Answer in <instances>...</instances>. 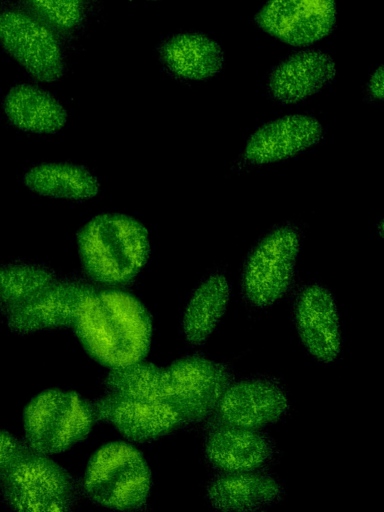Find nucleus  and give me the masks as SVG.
Returning <instances> with one entry per match:
<instances>
[{
    "label": "nucleus",
    "mask_w": 384,
    "mask_h": 512,
    "mask_svg": "<svg viewBox=\"0 0 384 512\" xmlns=\"http://www.w3.org/2000/svg\"><path fill=\"white\" fill-rule=\"evenodd\" d=\"M94 290L79 279L56 278L27 301L3 311L5 324L20 335L73 328L85 298Z\"/></svg>",
    "instance_id": "obj_9"
},
{
    "label": "nucleus",
    "mask_w": 384,
    "mask_h": 512,
    "mask_svg": "<svg viewBox=\"0 0 384 512\" xmlns=\"http://www.w3.org/2000/svg\"><path fill=\"white\" fill-rule=\"evenodd\" d=\"M27 449L28 446L24 440L0 427V474Z\"/></svg>",
    "instance_id": "obj_24"
},
{
    "label": "nucleus",
    "mask_w": 384,
    "mask_h": 512,
    "mask_svg": "<svg viewBox=\"0 0 384 512\" xmlns=\"http://www.w3.org/2000/svg\"><path fill=\"white\" fill-rule=\"evenodd\" d=\"M73 329L87 354L110 370L145 359L153 321L136 297L109 288L94 290L85 298Z\"/></svg>",
    "instance_id": "obj_2"
},
{
    "label": "nucleus",
    "mask_w": 384,
    "mask_h": 512,
    "mask_svg": "<svg viewBox=\"0 0 384 512\" xmlns=\"http://www.w3.org/2000/svg\"><path fill=\"white\" fill-rule=\"evenodd\" d=\"M231 383L229 368L198 355L185 356L164 368L142 360L110 369L104 378L106 392L166 403L183 424L211 415Z\"/></svg>",
    "instance_id": "obj_1"
},
{
    "label": "nucleus",
    "mask_w": 384,
    "mask_h": 512,
    "mask_svg": "<svg viewBox=\"0 0 384 512\" xmlns=\"http://www.w3.org/2000/svg\"><path fill=\"white\" fill-rule=\"evenodd\" d=\"M74 476L51 456L28 449L0 474L4 504L20 512H63L79 501Z\"/></svg>",
    "instance_id": "obj_5"
},
{
    "label": "nucleus",
    "mask_w": 384,
    "mask_h": 512,
    "mask_svg": "<svg viewBox=\"0 0 384 512\" xmlns=\"http://www.w3.org/2000/svg\"><path fill=\"white\" fill-rule=\"evenodd\" d=\"M4 115L15 129L38 135L54 134L67 123L68 113L50 92L32 84H17L2 102Z\"/></svg>",
    "instance_id": "obj_18"
},
{
    "label": "nucleus",
    "mask_w": 384,
    "mask_h": 512,
    "mask_svg": "<svg viewBox=\"0 0 384 512\" xmlns=\"http://www.w3.org/2000/svg\"><path fill=\"white\" fill-rule=\"evenodd\" d=\"M48 266L28 261L0 263V310L17 306L50 285L56 279Z\"/></svg>",
    "instance_id": "obj_22"
},
{
    "label": "nucleus",
    "mask_w": 384,
    "mask_h": 512,
    "mask_svg": "<svg viewBox=\"0 0 384 512\" xmlns=\"http://www.w3.org/2000/svg\"><path fill=\"white\" fill-rule=\"evenodd\" d=\"M158 54L165 68L177 78L206 80L225 64V52L218 42L199 32H183L164 40Z\"/></svg>",
    "instance_id": "obj_19"
},
{
    "label": "nucleus",
    "mask_w": 384,
    "mask_h": 512,
    "mask_svg": "<svg viewBox=\"0 0 384 512\" xmlns=\"http://www.w3.org/2000/svg\"><path fill=\"white\" fill-rule=\"evenodd\" d=\"M152 487L150 467L133 445L124 441L103 444L89 458L81 483L93 503L121 511L143 508Z\"/></svg>",
    "instance_id": "obj_4"
},
{
    "label": "nucleus",
    "mask_w": 384,
    "mask_h": 512,
    "mask_svg": "<svg viewBox=\"0 0 384 512\" xmlns=\"http://www.w3.org/2000/svg\"><path fill=\"white\" fill-rule=\"evenodd\" d=\"M336 22L335 0H268L255 15L260 29L293 47L322 40Z\"/></svg>",
    "instance_id": "obj_10"
},
{
    "label": "nucleus",
    "mask_w": 384,
    "mask_h": 512,
    "mask_svg": "<svg viewBox=\"0 0 384 512\" xmlns=\"http://www.w3.org/2000/svg\"><path fill=\"white\" fill-rule=\"evenodd\" d=\"M0 44L35 80L58 81L64 61L57 38L41 21L22 11L0 13Z\"/></svg>",
    "instance_id": "obj_8"
},
{
    "label": "nucleus",
    "mask_w": 384,
    "mask_h": 512,
    "mask_svg": "<svg viewBox=\"0 0 384 512\" xmlns=\"http://www.w3.org/2000/svg\"><path fill=\"white\" fill-rule=\"evenodd\" d=\"M210 504L221 511L250 512L265 510L280 502L284 490L273 477L251 471L225 472L208 485Z\"/></svg>",
    "instance_id": "obj_17"
},
{
    "label": "nucleus",
    "mask_w": 384,
    "mask_h": 512,
    "mask_svg": "<svg viewBox=\"0 0 384 512\" xmlns=\"http://www.w3.org/2000/svg\"><path fill=\"white\" fill-rule=\"evenodd\" d=\"M33 7L53 26L72 29L84 17L83 0H29Z\"/></svg>",
    "instance_id": "obj_23"
},
{
    "label": "nucleus",
    "mask_w": 384,
    "mask_h": 512,
    "mask_svg": "<svg viewBox=\"0 0 384 512\" xmlns=\"http://www.w3.org/2000/svg\"><path fill=\"white\" fill-rule=\"evenodd\" d=\"M302 230L294 222L269 229L248 252L241 271L245 299L267 307L282 298L293 284Z\"/></svg>",
    "instance_id": "obj_7"
},
{
    "label": "nucleus",
    "mask_w": 384,
    "mask_h": 512,
    "mask_svg": "<svg viewBox=\"0 0 384 512\" xmlns=\"http://www.w3.org/2000/svg\"><path fill=\"white\" fill-rule=\"evenodd\" d=\"M336 73V64L326 52L300 50L270 69L267 93L276 102L295 104L329 86Z\"/></svg>",
    "instance_id": "obj_14"
},
{
    "label": "nucleus",
    "mask_w": 384,
    "mask_h": 512,
    "mask_svg": "<svg viewBox=\"0 0 384 512\" xmlns=\"http://www.w3.org/2000/svg\"><path fill=\"white\" fill-rule=\"evenodd\" d=\"M96 420L117 430L127 440H156L183 424L170 405L107 392L93 402Z\"/></svg>",
    "instance_id": "obj_11"
},
{
    "label": "nucleus",
    "mask_w": 384,
    "mask_h": 512,
    "mask_svg": "<svg viewBox=\"0 0 384 512\" xmlns=\"http://www.w3.org/2000/svg\"><path fill=\"white\" fill-rule=\"evenodd\" d=\"M275 444L258 429L223 424L208 434L204 454L213 467L224 472L251 471L269 462Z\"/></svg>",
    "instance_id": "obj_16"
},
{
    "label": "nucleus",
    "mask_w": 384,
    "mask_h": 512,
    "mask_svg": "<svg viewBox=\"0 0 384 512\" xmlns=\"http://www.w3.org/2000/svg\"><path fill=\"white\" fill-rule=\"evenodd\" d=\"M230 285L225 273L213 270L195 288L184 309L181 328L191 345L203 344L226 312Z\"/></svg>",
    "instance_id": "obj_21"
},
{
    "label": "nucleus",
    "mask_w": 384,
    "mask_h": 512,
    "mask_svg": "<svg viewBox=\"0 0 384 512\" xmlns=\"http://www.w3.org/2000/svg\"><path fill=\"white\" fill-rule=\"evenodd\" d=\"M288 409L281 386L270 379L249 378L231 383L215 410L222 424L260 429L280 420Z\"/></svg>",
    "instance_id": "obj_13"
},
{
    "label": "nucleus",
    "mask_w": 384,
    "mask_h": 512,
    "mask_svg": "<svg viewBox=\"0 0 384 512\" xmlns=\"http://www.w3.org/2000/svg\"><path fill=\"white\" fill-rule=\"evenodd\" d=\"M95 421L93 403L79 393L60 388L46 389L25 405L23 440L30 449L53 456L84 440Z\"/></svg>",
    "instance_id": "obj_6"
},
{
    "label": "nucleus",
    "mask_w": 384,
    "mask_h": 512,
    "mask_svg": "<svg viewBox=\"0 0 384 512\" xmlns=\"http://www.w3.org/2000/svg\"><path fill=\"white\" fill-rule=\"evenodd\" d=\"M76 246L88 277L110 288L133 282L151 255L147 228L136 218L117 212L87 221L76 235Z\"/></svg>",
    "instance_id": "obj_3"
},
{
    "label": "nucleus",
    "mask_w": 384,
    "mask_h": 512,
    "mask_svg": "<svg viewBox=\"0 0 384 512\" xmlns=\"http://www.w3.org/2000/svg\"><path fill=\"white\" fill-rule=\"evenodd\" d=\"M24 186L39 196L71 201L96 197L101 189L98 177L87 167L70 162H43L28 168Z\"/></svg>",
    "instance_id": "obj_20"
},
{
    "label": "nucleus",
    "mask_w": 384,
    "mask_h": 512,
    "mask_svg": "<svg viewBox=\"0 0 384 512\" xmlns=\"http://www.w3.org/2000/svg\"><path fill=\"white\" fill-rule=\"evenodd\" d=\"M293 315L308 352L319 361H334L341 349V332L338 308L331 292L320 283L303 286L295 299Z\"/></svg>",
    "instance_id": "obj_12"
},
{
    "label": "nucleus",
    "mask_w": 384,
    "mask_h": 512,
    "mask_svg": "<svg viewBox=\"0 0 384 512\" xmlns=\"http://www.w3.org/2000/svg\"><path fill=\"white\" fill-rule=\"evenodd\" d=\"M323 137L319 121L304 114H290L259 127L248 139L242 159L251 165L274 163L318 144Z\"/></svg>",
    "instance_id": "obj_15"
},
{
    "label": "nucleus",
    "mask_w": 384,
    "mask_h": 512,
    "mask_svg": "<svg viewBox=\"0 0 384 512\" xmlns=\"http://www.w3.org/2000/svg\"><path fill=\"white\" fill-rule=\"evenodd\" d=\"M365 98L368 101L383 99V66L380 65L370 76L365 86Z\"/></svg>",
    "instance_id": "obj_25"
}]
</instances>
